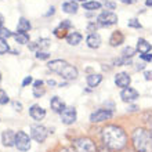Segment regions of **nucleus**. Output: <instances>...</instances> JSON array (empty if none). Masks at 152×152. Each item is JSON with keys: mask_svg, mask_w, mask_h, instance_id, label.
Returning <instances> with one entry per match:
<instances>
[{"mask_svg": "<svg viewBox=\"0 0 152 152\" xmlns=\"http://www.w3.org/2000/svg\"><path fill=\"white\" fill-rule=\"evenodd\" d=\"M102 142L111 151H122L127 145V134L116 124H108L102 129Z\"/></svg>", "mask_w": 152, "mask_h": 152, "instance_id": "1", "label": "nucleus"}, {"mask_svg": "<svg viewBox=\"0 0 152 152\" xmlns=\"http://www.w3.org/2000/svg\"><path fill=\"white\" fill-rule=\"evenodd\" d=\"M136 152H152V133L144 127H137L132 134Z\"/></svg>", "mask_w": 152, "mask_h": 152, "instance_id": "2", "label": "nucleus"}, {"mask_svg": "<svg viewBox=\"0 0 152 152\" xmlns=\"http://www.w3.org/2000/svg\"><path fill=\"white\" fill-rule=\"evenodd\" d=\"M48 69L53 71V72L61 75L64 79L66 80H75L77 77V69L73 66V65L68 64L66 61L64 60H54L50 61L47 64Z\"/></svg>", "mask_w": 152, "mask_h": 152, "instance_id": "3", "label": "nucleus"}, {"mask_svg": "<svg viewBox=\"0 0 152 152\" xmlns=\"http://www.w3.org/2000/svg\"><path fill=\"white\" fill-rule=\"evenodd\" d=\"M73 148L76 152H96V144L93 142L91 138H87V137H82V138H77V140L73 141Z\"/></svg>", "mask_w": 152, "mask_h": 152, "instance_id": "4", "label": "nucleus"}, {"mask_svg": "<svg viewBox=\"0 0 152 152\" xmlns=\"http://www.w3.org/2000/svg\"><path fill=\"white\" fill-rule=\"evenodd\" d=\"M97 22H98V25H101V26L109 28V26H112V25H115L116 22H118V15L112 11H104L98 15Z\"/></svg>", "mask_w": 152, "mask_h": 152, "instance_id": "5", "label": "nucleus"}, {"mask_svg": "<svg viewBox=\"0 0 152 152\" xmlns=\"http://www.w3.org/2000/svg\"><path fill=\"white\" fill-rule=\"evenodd\" d=\"M15 147L20 151H28L31 148V138L25 132L20 130L18 133H15Z\"/></svg>", "mask_w": 152, "mask_h": 152, "instance_id": "6", "label": "nucleus"}, {"mask_svg": "<svg viewBox=\"0 0 152 152\" xmlns=\"http://www.w3.org/2000/svg\"><path fill=\"white\" fill-rule=\"evenodd\" d=\"M111 118H112V111L100 108V109H97L96 112L91 113V116H90V122H93V123H101V122L108 120V119H111Z\"/></svg>", "mask_w": 152, "mask_h": 152, "instance_id": "7", "label": "nucleus"}, {"mask_svg": "<svg viewBox=\"0 0 152 152\" xmlns=\"http://www.w3.org/2000/svg\"><path fill=\"white\" fill-rule=\"evenodd\" d=\"M31 136L37 142H43L47 138V129L42 126V124H35L31 127Z\"/></svg>", "mask_w": 152, "mask_h": 152, "instance_id": "8", "label": "nucleus"}, {"mask_svg": "<svg viewBox=\"0 0 152 152\" xmlns=\"http://www.w3.org/2000/svg\"><path fill=\"white\" fill-rule=\"evenodd\" d=\"M61 115V122L64 124H72L76 122V118H77V113H76V109L73 107H66V108L60 113Z\"/></svg>", "mask_w": 152, "mask_h": 152, "instance_id": "9", "label": "nucleus"}, {"mask_svg": "<svg viewBox=\"0 0 152 152\" xmlns=\"http://www.w3.org/2000/svg\"><path fill=\"white\" fill-rule=\"evenodd\" d=\"M138 91H137L136 88H132V87H126L122 90L120 93V97H122V100L124 102H133V101H136L138 98Z\"/></svg>", "mask_w": 152, "mask_h": 152, "instance_id": "10", "label": "nucleus"}, {"mask_svg": "<svg viewBox=\"0 0 152 152\" xmlns=\"http://www.w3.org/2000/svg\"><path fill=\"white\" fill-rule=\"evenodd\" d=\"M130 82H132V77L126 72H120L115 76V84L118 87H122V88L129 87V86H130Z\"/></svg>", "mask_w": 152, "mask_h": 152, "instance_id": "11", "label": "nucleus"}, {"mask_svg": "<svg viewBox=\"0 0 152 152\" xmlns=\"http://www.w3.org/2000/svg\"><path fill=\"white\" fill-rule=\"evenodd\" d=\"M1 142L4 147H15V134L12 130H6L1 134Z\"/></svg>", "mask_w": 152, "mask_h": 152, "instance_id": "12", "label": "nucleus"}, {"mask_svg": "<svg viewBox=\"0 0 152 152\" xmlns=\"http://www.w3.org/2000/svg\"><path fill=\"white\" fill-rule=\"evenodd\" d=\"M29 115L32 116L35 120H43L44 116H46V111L40 105H32L29 108Z\"/></svg>", "mask_w": 152, "mask_h": 152, "instance_id": "13", "label": "nucleus"}, {"mask_svg": "<svg viewBox=\"0 0 152 152\" xmlns=\"http://www.w3.org/2000/svg\"><path fill=\"white\" fill-rule=\"evenodd\" d=\"M50 107H51V109L54 111V112H57V113H61L65 108H66L65 102L61 100L60 97H57V96L51 98V101H50Z\"/></svg>", "mask_w": 152, "mask_h": 152, "instance_id": "14", "label": "nucleus"}, {"mask_svg": "<svg viewBox=\"0 0 152 152\" xmlns=\"http://www.w3.org/2000/svg\"><path fill=\"white\" fill-rule=\"evenodd\" d=\"M86 43L90 48H98L101 46V36L98 33H90L86 39Z\"/></svg>", "mask_w": 152, "mask_h": 152, "instance_id": "15", "label": "nucleus"}, {"mask_svg": "<svg viewBox=\"0 0 152 152\" xmlns=\"http://www.w3.org/2000/svg\"><path fill=\"white\" fill-rule=\"evenodd\" d=\"M123 40H124L123 33L120 32V31H116V32H113L112 35H111L109 44H111L112 47H118V46H120V44L123 43Z\"/></svg>", "mask_w": 152, "mask_h": 152, "instance_id": "16", "label": "nucleus"}, {"mask_svg": "<svg viewBox=\"0 0 152 152\" xmlns=\"http://www.w3.org/2000/svg\"><path fill=\"white\" fill-rule=\"evenodd\" d=\"M151 48H152L151 44L145 39H138V42H137V51L140 54H147V53L151 51Z\"/></svg>", "mask_w": 152, "mask_h": 152, "instance_id": "17", "label": "nucleus"}, {"mask_svg": "<svg viewBox=\"0 0 152 152\" xmlns=\"http://www.w3.org/2000/svg\"><path fill=\"white\" fill-rule=\"evenodd\" d=\"M66 39V42H68V44H71V46H77V44L82 42V39H83V36L80 35L79 32H71L68 35V36L65 37Z\"/></svg>", "mask_w": 152, "mask_h": 152, "instance_id": "18", "label": "nucleus"}, {"mask_svg": "<svg viewBox=\"0 0 152 152\" xmlns=\"http://www.w3.org/2000/svg\"><path fill=\"white\" fill-rule=\"evenodd\" d=\"M87 84L90 87H97L98 84L101 83V80H102V76L100 73H91V75L87 76Z\"/></svg>", "mask_w": 152, "mask_h": 152, "instance_id": "19", "label": "nucleus"}, {"mask_svg": "<svg viewBox=\"0 0 152 152\" xmlns=\"http://www.w3.org/2000/svg\"><path fill=\"white\" fill-rule=\"evenodd\" d=\"M62 10H64V12H66V14H76V12H77V4H76L75 1H72V0L65 1V3L62 4Z\"/></svg>", "mask_w": 152, "mask_h": 152, "instance_id": "20", "label": "nucleus"}, {"mask_svg": "<svg viewBox=\"0 0 152 152\" xmlns=\"http://www.w3.org/2000/svg\"><path fill=\"white\" fill-rule=\"evenodd\" d=\"M83 8L87 11H96L101 8V3L100 1H84L83 3Z\"/></svg>", "mask_w": 152, "mask_h": 152, "instance_id": "21", "label": "nucleus"}, {"mask_svg": "<svg viewBox=\"0 0 152 152\" xmlns=\"http://www.w3.org/2000/svg\"><path fill=\"white\" fill-rule=\"evenodd\" d=\"M29 29H31V22H29L26 18H20L18 31H17V32H28Z\"/></svg>", "mask_w": 152, "mask_h": 152, "instance_id": "22", "label": "nucleus"}, {"mask_svg": "<svg viewBox=\"0 0 152 152\" xmlns=\"http://www.w3.org/2000/svg\"><path fill=\"white\" fill-rule=\"evenodd\" d=\"M14 37H15L17 43H20V44H26L29 42V36L26 32H17L14 35Z\"/></svg>", "mask_w": 152, "mask_h": 152, "instance_id": "23", "label": "nucleus"}, {"mask_svg": "<svg viewBox=\"0 0 152 152\" xmlns=\"http://www.w3.org/2000/svg\"><path fill=\"white\" fill-rule=\"evenodd\" d=\"M8 51H10V46H8L7 40L0 37V54H6Z\"/></svg>", "mask_w": 152, "mask_h": 152, "instance_id": "24", "label": "nucleus"}, {"mask_svg": "<svg viewBox=\"0 0 152 152\" xmlns=\"http://www.w3.org/2000/svg\"><path fill=\"white\" fill-rule=\"evenodd\" d=\"M46 94V90L43 88V86H33V96L36 98H40Z\"/></svg>", "mask_w": 152, "mask_h": 152, "instance_id": "25", "label": "nucleus"}, {"mask_svg": "<svg viewBox=\"0 0 152 152\" xmlns=\"http://www.w3.org/2000/svg\"><path fill=\"white\" fill-rule=\"evenodd\" d=\"M134 54H136V50L133 47H124L122 51V57H124V58H132Z\"/></svg>", "mask_w": 152, "mask_h": 152, "instance_id": "26", "label": "nucleus"}, {"mask_svg": "<svg viewBox=\"0 0 152 152\" xmlns=\"http://www.w3.org/2000/svg\"><path fill=\"white\" fill-rule=\"evenodd\" d=\"M14 33L10 31V29H7V28H0V37H3V39H8V37H11Z\"/></svg>", "mask_w": 152, "mask_h": 152, "instance_id": "27", "label": "nucleus"}, {"mask_svg": "<svg viewBox=\"0 0 152 152\" xmlns=\"http://www.w3.org/2000/svg\"><path fill=\"white\" fill-rule=\"evenodd\" d=\"M54 35H56L57 37H60V39H62V37H66L68 35H66V29L61 28V26H58L57 29H54Z\"/></svg>", "mask_w": 152, "mask_h": 152, "instance_id": "28", "label": "nucleus"}, {"mask_svg": "<svg viewBox=\"0 0 152 152\" xmlns=\"http://www.w3.org/2000/svg\"><path fill=\"white\" fill-rule=\"evenodd\" d=\"M8 101H10V98H8L7 93L4 91V90H1V88H0V105L7 104Z\"/></svg>", "mask_w": 152, "mask_h": 152, "instance_id": "29", "label": "nucleus"}, {"mask_svg": "<svg viewBox=\"0 0 152 152\" xmlns=\"http://www.w3.org/2000/svg\"><path fill=\"white\" fill-rule=\"evenodd\" d=\"M36 43H37V47L42 50V48H47L48 46H50V40L48 39H40V40H37Z\"/></svg>", "mask_w": 152, "mask_h": 152, "instance_id": "30", "label": "nucleus"}, {"mask_svg": "<svg viewBox=\"0 0 152 152\" xmlns=\"http://www.w3.org/2000/svg\"><path fill=\"white\" fill-rule=\"evenodd\" d=\"M129 25V28H136V29H140L141 28V24H140V21L136 20V18H133V20H130L127 22Z\"/></svg>", "mask_w": 152, "mask_h": 152, "instance_id": "31", "label": "nucleus"}, {"mask_svg": "<svg viewBox=\"0 0 152 152\" xmlns=\"http://www.w3.org/2000/svg\"><path fill=\"white\" fill-rule=\"evenodd\" d=\"M48 57H50V54H48L47 51H42V50H39V51L36 53V58H39V60H47Z\"/></svg>", "mask_w": 152, "mask_h": 152, "instance_id": "32", "label": "nucleus"}, {"mask_svg": "<svg viewBox=\"0 0 152 152\" xmlns=\"http://www.w3.org/2000/svg\"><path fill=\"white\" fill-rule=\"evenodd\" d=\"M60 26L61 28H64V29H68V28H71L72 25H71V22H69L68 20H65V21H62V22L60 24Z\"/></svg>", "mask_w": 152, "mask_h": 152, "instance_id": "33", "label": "nucleus"}, {"mask_svg": "<svg viewBox=\"0 0 152 152\" xmlns=\"http://www.w3.org/2000/svg\"><path fill=\"white\" fill-rule=\"evenodd\" d=\"M141 60L144 61H152V54H149V53H147V54H140Z\"/></svg>", "mask_w": 152, "mask_h": 152, "instance_id": "34", "label": "nucleus"}, {"mask_svg": "<svg viewBox=\"0 0 152 152\" xmlns=\"http://www.w3.org/2000/svg\"><path fill=\"white\" fill-rule=\"evenodd\" d=\"M33 82V79H32V76H26L24 79V82H22V86H28V84H31Z\"/></svg>", "mask_w": 152, "mask_h": 152, "instance_id": "35", "label": "nucleus"}, {"mask_svg": "<svg viewBox=\"0 0 152 152\" xmlns=\"http://www.w3.org/2000/svg\"><path fill=\"white\" fill-rule=\"evenodd\" d=\"M144 76H145V80H152V71H145Z\"/></svg>", "mask_w": 152, "mask_h": 152, "instance_id": "36", "label": "nucleus"}, {"mask_svg": "<svg viewBox=\"0 0 152 152\" xmlns=\"http://www.w3.org/2000/svg\"><path fill=\"white\" fill-rule=\"evenodd\" d=\"M105 7L113 10V8H115V3H112V1H105Z\"/></svg>", "mask_w": 152, "mask_h": 152, "instance_id": "37", "label": "nucleus"}, {"mask_svg": "<svg viewBox=\"0 0 152 152\" xmlns=\"http://www.w3.org/2000/svg\"><path fill=\"white\" fill-rule=\"evenodd\" d=\"M87 29L91 32V31H94L96 32V29H97V25L96 24H88V26H87Z\"/></svg>", "mask_w": 152, "mask_h": 152, "instance_id": "38", "label": "nucleus"}, {"mask_svg": "<svg viewBox=\"0 0 152 152\" xmlns=\"http://www.w3.org/2000/svg\"><path fill=\"white\" fill-rule=\"evenodd\" d=\"M61 152H76V151H75V148H62Z\"/></svg>", "mask_w": 152, "mask_h": 152, "instance_id": "39", "label": "nucleus"}, {"mask_svg": "<svg viewBox=\"0 0 152 152\" xmlns=\"http://www.w3.org/2000/svg\"><path fill=\"white\" fill-rule=\"evenodd\" d=\"M12 105H14V108H18V111H21V108H22V105L20 102H12Z\"/></svg>", "mask_w": 152, "mask_h": 152, "instance_id": "40", "label": "nucleus"}, {"mask_svg": "<svg viewBox=\"0 0 152 152\" xmlns=\"http://www.w3.org/2000/svg\"><path fill=\"white\" fill-rule=\"evenodd\" d=\"M33 86H43V80H36V82H33Z\"/></svg>", "mask_w": 152, "mask_h": 152, "instance_id": "41", "label": "nucleus"}, {"mask_svg": "<svg viewBox=\"0 0 152 152\" xmlns=\"http://www.w3.org/2000/svg\"><path fill=\"white\" fill-rule=\"evenodd\" d=\"M122 3H126V4H133V3H136V0H120Z\"/></svg>", "mask_w": 152, "mask_h": 152, "instance_id": "42", "label": "nucleus"}, {"mask_svg": "<svg viewBox=\"0 0 152 152\" xmlns=\"http://www.w3.org/2000/svg\"><path fill=\"white\" fill-rule=\"evenodd\" d=\"M47 83L50 84V86H56V80H53V79H50V80H47Z\"/></svg>", "mask_w": 152, "mask_h": 152, "instance_id": "43", "label": "nucleus"}, {"mask_svg": "<svg viewBox=\"0 0 152 152\" xmlns=\"http://www.w3.org/2000/svg\"><path fill=\"white\" fill-rule=\"evenodd\" d=\"M3 24H4V17L1 15V14H0V28L3 26Z\"/></svg>", "mask_w": 152, "mask_h": 152, "instance_id": "44", "label": "nucleus"}, {"mask_svg": "<svg viewBox=\"0 0 152 152\" xmlns=\"http://www.w3.org/2000/svg\"><path fill=\"white\" fill-rule=\"evenodd\" d=\"M54 10H56V8L51 7V8H50V11H48L47 14H46V15H53V14H54Z\"/></svg>", "mask_w": 152, "mask_h": 152, "instance_id": "45", "label": "nucleus"}, {"mask_svg": "<svg viewBox=\"0 0 152 152\" xmlns=\"http://www.w3.org/2000/svg\"><path fill=\"white\" fill-rule=\"evenodd\" d=\"M145 4H147L148 7H152V0H147V1H145Z\"/></svg>", "mask_w": 152, "mask_h": 152, "instance_id": "46", "label": "nucleus"}, {"mask_svg": "<svg viewBox=\"0 0 152 152\" xmlns=\"http://www.w3.org/2000/svg\"><path fill=\"white\" fill-rule=\"evenodd\" d=\"M149 124H151V133H152V120L149 122Z\"/></svg>", "mask_w": 152, "mask_h": 152, "instance_id": "47", "label": "nucleus"}, {"mask_svg": "<svg viewBox=\"0 0 152 152\" xmlns=\"http://www.w3.org/2000/svg\"><path fill=\"white\" fill-rule=\"evenodd\" d=\"M72 1H73V0H72ZM75 1H84V0H75Z\"/></svg>", "mask_w": 152, "mask_h": 152, "instance_id": "48", "label": "nucleus"}, {"mask_svg": "<svg viewBox=\"0 0 152 152\" xmlns=\"http://www.w3.org/2000/svg\"><path fill=\"white\" fill-rule=\"evenodd\" d=\"M123 152H134V151H123Z\"/></svg>", "mask_w": 152, "mask_h": 152, "instance_id": "49", "label": "nucleus"}, {"mask_svg": "<svg viewBox=\"0 0 152 152\" xmlns=\"http://www.w3.org/2000/svg\"><path fill=\"white\" fill-rule=\"evenodd\" d=\"M0 82H1V73H0Z\"/></svg>", "mask_w": 152, "mask_h": 152, "instance_id": "50", "label": "nucleus"}]
</instances>
